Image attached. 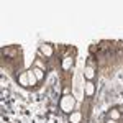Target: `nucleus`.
<instances>
[{
    "label": "nucleus",
    "mask_w": 123,
    "mask_h": 123,
    "mask_svg": "<svg viewBox=\"0 0 123 123\" xmlns=\"http://www.w3.org/2000/svg\"><path fill=\"white\" fill-rule=\"evenodd\" d=\"M71 64H72V59H71V57H66L62 66H64V69H69V67H71Z\"/></svg>",
    "instance_id": "obj_8"
},
{
    "label": "nucleus",
    "mask_w": 123,
    "mask_h": 123,
    "mask_svg": "<svg viewBox=\"0 0 123 123\" xmlns=\"http://www.w3.org/2000/svg\"><path fill=\"white\" fill-rule=\"evenodd\" d=\"M94 90H95V87H94L92 82H87V84H85V94H87V95H92V94H94Z\"/></svg>",
    "instance_id": "obj_3"
},
{
    "label": "nucleus",
    "mask_w": 123,
    "mask_h": 123,
    "mask_svg": "<svg viewBox=\"0 0 123 123\" xmlns=\"http://www.w3.org/2000/svg\"><path fill=\"white\" fill-rule=\"evenodd\" d=\"M80 118H82V115L79 113V112H76V113L71 115V123H79V122H80Z\"/></svg>",
    "instance_id": "obj_5"
},
{
    "label": "nucleus",
    "mask_w": 123,
    "mask_h": 123,
    "mask_svg": "<svg viewBox=\"0 0 123 123\" xmlns=\"http://www.w3.org/2000/svg\"><path fill=\"white\" fill-rule=\"evenodd\" d=\"M84 76L87 77V79H94V77H95V72H94V69H92V67H87V69L84 71Z\"/></svg>",
    "instance_id": "obj_4"
},
{
    "label": "nucleus",
    "mask_w": 123,
    "mask_h": 123,
    "mask_svg": "<svg viewBox=\"0 0 123 123\" xmlns=\"http://www.w3.org/2000/svg\"><path fill=\"white\" fill-rule=\"evenodd\" d=\"M35 74H36V77H38V79H41V77H43V72H41V69H35Z\"/></svg>",
    "instance_id": "obj_9"
},
{
    "label": "nucleus",
    "mask_w": 123,
    "mask_h": 123,
    "mask_svg": "<svg viewBox=\"0 0 123 123\" xmlns=\"http://www.w3.org/2000/svg\"><path fill=\"white\" fill-rule=\"evenodd\" d=\"M107 123H117V122H115V120H108Z\"/></svg>",
    "instance_id": "obj_11"
},
{
    "label": "nucleus",
    "mask_w": 123,
    "mask_h": 123,
    "mask_svg": "<svg viewBox=\"0 0 123 123\" xmlns=\"http://www.w3.org/2000/svg\"><path fill=\"white\" fill-rule=\"evenodd\" d=\"M26 74H28V80H30V84H31V85L36 84V79H38V77H36V74H35V71H28Z\"/></svg>",
    "instance_id": "obj_2"
},
{
    "label": "nucleus",
    "mask_w": 123,
    "mask_h": 123,
    "mask_svg": "<svg viewBox=\"0 0 123 123\" xmlns=\"http://www.w3.org/2000/svg\"><path fill=\"white\" fill-rule=\"evenodd\" d=\"M74 104H76L74 97H71V95H66V97L62 98V102H61V107H62V110H64V112H71V110L74 108Z\"/></svg>",
    "instance_id": "obj_1"
},
{
    "label": "nucleus",
    "mask_w": 123,
    "mask_h": 123,
    "mask_svg": "<svg viewBox=\"0 0 123 123\" xmlns=\"http://www.w3.org/2000/svg\"><path fill=\"white\" fill-rule=\"evenodd\" d=\"M20 82L23 85H30V80H28V74H23V76H20Z\"/></svg>",
    "instance_id": "obj_7"
},
{
    "label": "nucleus",
    "mask_w": 123,
    "mask_h": 123,
    "mask_svg": "<svg viewBox=\"0 0 123 123\" xmlns=\"http://www.w3.org/2000/svg\"><path fill=\"white\" fill-rule=\"evenodd\" d=\"M41 53H44L46 56H51V53H53V49H51V46H48V44H44V46L41 48Z\"/></svg>",
    "instance_id": "obj_6"
},
{
    "label": "nucleus",
    "mask_w": 123,
    "mask_h": 123,
    "mask_svg": "<svg viewBox=\"0 0 123 123\" xmlns=\"http://www.w3.org/2000/svg\"><path fill=\"white\" fill-rule=\"evenodd\" d=\"M112 118H118V112H117V110H113V112H112Z\"/></svg>",
    "instance_id": "obj_10"
}]
</instances>
